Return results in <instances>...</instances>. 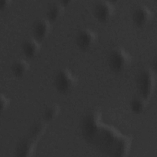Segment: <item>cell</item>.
<instances>
[{"label":"cell","mask_w":157,"mask_h":157,"mask_svg":"<svg viewBox=\"0 0 157 157\" xmlns=\"http://www.w3.org/2000/svg\"><path fill=\"white\" fill-rule=\"evenodd\" d=\"M80 128L85 139L107 155L125 157L129 155L132 138L102 121V112L91 109L81 118Z\"/></svg>","instance_id":"6da1fadb"},{"label":"cell","mask_w":157,"mask_h":157,"mask_svg":"<svg viewBox=\"0 0 157 157\" xmlns=\"http://www.w3.org/2000/svg\"><path fill=\"white\" fill-rule=\"evenodd\" d=\"M136 85L139 96L149 101L156 86V74L153 69L143 68L137 74Z\"/></svg>","instance_id":"7a4b0ae2"},{"label":"cell","mask_w":157,"mask_h":157,"mask_svg":"<svg viewBox=\"0 0 157 157\" xmlns=\"http://www.w3.org/2000/svg\"><path fill=\"white\" fill-rule=\"evenodd\" d=\"M78 78L69 68L59 69L54 77L55 89L61 94H67L72 91L77 85Z\"/></svg>","instance_id":"3957f363"},{"label":"cell","mask_w":157,"mask_h":157,"mask_svg":"<svg viewBox=\"0 0 157 157\" xmlns=\"http://www.w3.org/2000/svg\"><path fill=\"white\" fill-rule=\"evenodd\" d=\"M108 65L115 72H121L125 71L132 62V56L122 47H115L108 55Z\"/></svg>","instance_id":"277c9868"},{"label":"cell","mask_w":157,"mask_h":157,"mask_svg":"<svg viewBox=\"0 0 157 157\" xmlns=\"http://www.w3.org/2000/svg\"><path fill=\"white\" fill-rule=\"evenodd\" d=\"M115 11L114 4L108 0L96 1L93 7V14L95 18L100 22L109 21Z\"/></svg>","instance_id":"5b68a950"},{"label":"cell","mask_w":157,"mask_h":157,"mask_svg":"<svg viewBox=\"0 0 157 157\" xmlns=\"http://www.w3.org/2000/svg\"><path fill=\"white\" fill-rule=\"evenodd\" d=\"M151 9L145 4L136 6L131 12L133 23L139 28H144L150 23L153 17Z\"/></svg>","instance_id":"8992f818"},{"label":"cell","mask_w":157,"mask_h":157,"mask_svg":"<svg viewBox=\"0 0 157 157\" xmlns=\"http://www.w3.org/2000/svg\"><path fill=\"white\" fill-rule=\"evenodd\" d=\"M98 35L92 29L84 28L80 29L76 34L75 43L82 50H87L94 45L97 42Z\"/></svg>","instance_id":"52a82bcc"},{"label":"cell","mask_w":157,"mask_h":157,"mask_svg":"<svg viewBox=\"0 0 157 157\" xmlns=\"http://www.w3.org/2000/svg\"><path fill=\"white\" fill-rule=\"evenodd\" d=\"M38 141L28 135L22 138L16 145L15 150L16 156L19 157L33 156L36 151Z\"/></svg>","instance_id":"ba28073f"},{"label":"cell","mask_w":157,"mask_h":157,"mask_svg":"<svg viewBox=\"0 0 157 157\" xmlns=\"http://www.w3.org/2000/svg\"><path fill=\"white\" fill-rule=\"evenodd\" d=\"M51 23L45 17L36 20L32 26L33 37L40 42L45 39L50 33Z\"/></svg>","instance_id":"9c48e42d"},{"label":"cell","mask_w":157,"mask_h":157,"mask_svg":"<svg viewBox=\"0 0 157 157\" xmlns=\"http://www.w3.org/2000/svg\"><path fill=\"white\" fill-rule=\"evenodd\" d=\"M41 42L33 37L27 38L21 44V51L24 56L27 58L36 57L41 50Z\"/></svg>","instance_id":"30bf717a"},{"label":"cell","mask_w":157,"mask_h":157,"mask_svg":"<svg viewBox=\"0 0 157 157\" xmlns=\"http://www.w3.org/2000/svg\"><path fill=\"white\" fill-rule=\"evenodd\" d=\"M65 7L61 4L59 1L50 3L46 9V17L51 23L58 20L63 14Z\"/></svg>","instance_id":"8fae6325"},{"label":"cell","mask_w":157,"mask_h":157,"mask_svg":"<svg viewBox=\"0 0 157 157\" xmlns=\"http://www.w3.org/2000/svg\"><path fill=\"white\" fill-rule=\"evenodd\" d=\"M30 64L25 59H17L15 60L11 65V72L17 77H23L29 71Z\"/></svg>","instance_id":"7c38bea8"},{"label":"cell","mask_w":157,"mask_h":157,"mask_svg":"<svg viewBox=\"0 0 157 157\" xmlns=\"http://www.w3.org/2000/svg\"><path fill=\"white\" fill-rule=\"evenodd\" d=\"M47 128V123L42 120L36 121L33 123L29 129L28 136L39 140L45 134Z\"/></svg>","instance_id":"4fadbf2b"},{"label":"cell","mask_w":157,"mask_h":157,"mask_svg":"<svg viewBox=\"0 0 157 157\" xmlns=\"http://www.w3.org/2000/svg\"><path fill=\"white\" fill-rule=\"evenodd\" d=\"M148 101L140 96L132 98L129 102V107L134 114H140L146 109Z\"/></svg>","instance_id":"5bb4252c"},{"label":"cell","mask_w":157,"mask_h":157,"mask_svg":"<svg viewBox=\"0 0 157 157\" xmlns=\"http://www.w3.org/2000/svg\"><path fill=\"white\" fill-rule=\"evenodd\" d=\"M61 112L60 105L58 104H52L47 105L42 112V120L48 123L55 120Z\"/></svg>","instance_id":"9a60e30c"},{"label":"cell","mask_w":157,"mask_h":157,"mask_svg":"<svg viewBox=\"0 0 157 157\" xmlns=\"http://www.w3.org/2000/svg\"><path fill=\"white\" fill-rule=\"evenodd\" d=\"M0 100L1 111L6 110L10 104V99L9 97H7L6 94L1 93L0 96Z\"/></svg>","instance_id":"2e32d148"},{"label":"cell","mask_w":157,"mask_h":157,"mask_svg":"<svg viewBox=\"0 0 157 157\" xmlns=\"http://www.w3.org/2000/svg\"><path fill=\"white\" fill-rule=\"evenodd\" d=\"M12 3V0H1L0 1V9L1 10L6 9Z\"/></svg>","instance_id":"e0dca14e"},{"label":"cell","mask_w":157,"mask_h":157,"mask_svg":"<svg viewBox=\"0 0 157 157\" xmlns=\"http://www.w3.org/2000/svg\"><path fill=\"white\" fill-rule=\"evenodd\" d=\"M71 0H61V1H59V2H61V4L65 7H66L67 6H68L70 2H71Z\"/></svg>","instance_id":"ac0fdd59"}]
</instances>
